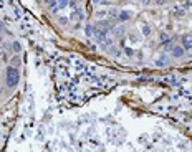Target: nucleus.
Wrapping results in <instances>:
<instances>
[{
	"label": "nucleus",
	"instance_id": "nucleus-2",
	"mask_svg": "<svg viewBox=\"0 0 192 152\" xmlns=\"http://www.w3.org/2000/svg\"><path fill=\"white\" fill-rule=\"evenodd\" d=\"M184 48H192V38L190 36H184Z\"/></svg>",
	"mask_w": 192,
	"mask_h": 152
},
{
	"label": "nucleus",
	"instance_id": "nucleus-1",
	"mask_svg": "<svg viewBox=\"0 0 192 152\" xmlns=\"http://www.w3.org/2000/svg\"><path fill=\"white\" fill-rule=\"evenodd\" d=\"M172 53H174V56H182V55H184V48H180V46H175V48L172 50Z\"/></svg>",
	"mask_w": 192,
	"mask_h": 152
}]
</instances>
